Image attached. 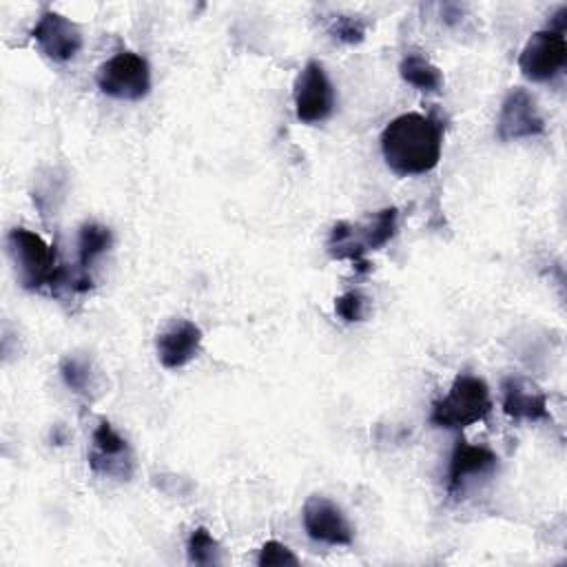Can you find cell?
I'll return each instance as SVG.
<instances>
[{
    "instance_id": "10",
    "label": "cell",
    "mask_w": 567,
    "mask_h": 567,
    "mask_svg": "<svg viewBox=\"0 0 567 567\" xmlns=\"http://www.w3.org/2000/svg\"><path fill=\"white\" fill-rule=\"evenodd\" d=\"M31 38L38 49L53 62H69L82 49L80 27L51 9L38 18L35 27L31 29Z\"/></svg>"
},
{
    "instance_id": "14",
    "label": "cell",
    "mask_w": 567,
    "mask_h": 567,
    "mask_svg": "<svg viewBox=\"0 0 567 567\" xmlns=\"http://www.w3.org/2000/svg\"><path fill=\"white\" fill-rule=\"evenodd\" d=\"M113 235L109 226H102L97 221H86L80 226L78 235V264H80V275L71 279V288L78 292H84L91 288V277L86 275L93 261L104 255L111 248Z\"/></svg>"
},
{
    "instance_id": "18",
    "label": "cell",
    "mask_w": 567,
    "mask_h": 567,
    "mask_svg": "<svg viewBox=\"0 0 567 567\" xmlns=\"http://www.w3.org/2000/svg\"><path fill=\"white\" fill-rule=\"evenodd\" d=\"M186 554L190 565H219L221 563V549L215 536L206 527H195L186 543Z\"/></svg>"
},
{
    "instance_id": "15",
    "label": "cell",
    "mask_w": 567,
    "mask_h": 567,
    "mask_svg": "<svg viewBox=\"0 0 567 567\" xmlns=\"http://www.w3.org/2000/svg\"><path fill=\"white\" fill-rule=\"evenodd\" d=\"M396 224H399V210L394 206H388L365 217L361 224H352V226L359 244L365 248V252H370V250L383 248L396 235Z\"/></svg>"
},
{
    "instance_id": "11",
    "label": "cell",
    "mask_w": 567,
    "mask_h": 567,
    "mask_svg": "<svg viewBox=\"0 0 567 567\" xmlns=\"http://www.w3.org/2000/svg\"><path fill=\"white\" fill-rule=\"evenodd\" d=\"M498 467V456L483 445H472L465 439L456 441L447 465V494L456 496L472 478L489 476Z\"/></svg>"
},
{
    "instance_id": "20",
    "label": "cell",
    "mask_w": 567,
    "mask_h": 567,
    "mask_svg": "<svg viewBox=\"0 0 567 567\" xmlns=\"http://www.w3.org/2000/svg\"><path fill=\"white\" fill-rule=\"evenodd\" d=\"M328 31L334 40L346 44H359L365 38V24L354 16H334Z\"/></svg>"
},
{
    "instance_id": "6",
    "label": "cell",
    "mask_w": 567,
    "mask_h": 567,
    "mask_svg": "<svg viewBox=\"0 0 567 567\" xmlns=\"http://www.w3.org/2000/svg\"><path fill=\"white\" fill-rule=\"evenodd\" d=\"M567 64V42L565 33L554 29H540L529 35L520 55L518 69L532 82L554 80Z\"/></svg>"
},
{
    "instance_id": "2",
    "label": "cell",
    "mask_w": 567,
    "mask_h": 567,
    "mask_svg": "<svg viewBox=\"0 0 567 567\" xmlns=\"http://www.w3.org/2000/svg\"><path fill=\"white\" fill-rule=\"evenodd\" d=\"M7 250L13 261L18 284L27 290H42L44 286L58 288L71 279L58 264L55 250L29 228L9 230Z\"/></svg>"
},
{
    "instance_id": "1",
    "label": "cell",
    "mask_w": 567,
    "mask_h": 567,
    "mask_svg": "<svg viewBox=\"0 0 567 567\" xmlns=\"http://www.w3.org/2000/svg\"><path fill=\"white\" fill-rule=\"evenodd\" d=\"M443 148L441 124L423 113H403L385 124L381 153L388 168L401 177L430 173Z\"/></svg>"
},
{
    "instance_id": "16",
    "label": "cell",
    "mask_w": 567,
    "mask_h": 567,
    "mask_svg": "<svg viewBox=\"0 0 567 567\" xmlns=\"http://www.w3.org/2000/svg\"><path fill=\"white\" fill-rule=\"evenodd\" d=\"M326 248L332 259H348L357 272H368L370 261L365 259V248L357 241L354 226L350 221H337L328 235Z\"/></svg>"
},
{
    "instance_id": "7",
    "label": "cell",
    "mask_w": 567,
    "mask_h": 567,
    "mask_svg": "<svg viewBox=\"0 0 567 567\" xmlns=\"http://www.w3.org/2000/svg\"><path fill=\"white\" fill-rule=\"evenodd\" d=\"M89 467L100 476L117 481H126L133 474V450L106 419H102L91 434Z\"/></svg>"
},
{
    "instance_id": "13",
    "label": "cell",
    "mask_w": 567,
    "mask_h": 567,
    "mask_svg": "<svg viewBox=\"0 0 567 567\" xmlns=\"http://www.w3.org/2000/svg\"><path fill=\"white\" fill-rule=\"evenodd\" d=\"M501 405L514 421H551L547 394L518 377L501 381Z\"/></svg>"
},
{
    "instance_id": "17",
    "label": "cell",
    "mask_w": 567,
    "mask_h": 567,
    "mask_svg": "<svg viewBox=\"0 0 567 567\" xmlns=\"http://www.w3.org/2000/svg\"><path fill=\"white\" fill-rule=\"evenodd\" d=\"M401 78L423 93H436L443 86V73L421 53H408L399 64Z\"/></svg>"
},
{
    "instance_id": "22",
    "label": "cell",
    "mask_w": 567,
    "mask_h": 567,
    "mask_svg": "<svg viewBox=\"0 0 567 567\" xmlns=\"http://www.w3.org/2000/svg\"><path fill=\"white\" fill-rule=\"evenodd\" d=\"M334 312H337L343 321H348V323L361 321L363 315H365V299H363V295L357 292V290H350V292L339 295V297L334 299Z\"/></svg>"
},
{
    "instance_id": "4",
    "label": "cell",
    "mask_w": 567,
    "mask_h": 567,
    "mask_svg": "<svg viewBox=\"0 0 567 567\" xmlns=\"http://www.w3.org/2000/svg\"><path fill=\"white\" fill-rule=\"evenodd\" d=\"M97 86L104 95L137 102L151 91V69L144 55L122 51L97 69Z\"/></svg>"
},
{
    "instance_id": "8",
    "label": "cell",
    "mask_w": 567,
    "mask_h": 567,
    "mask_svg": "<svg viewBox=\"0 0 567 567\" xmlns=\"http://www.w3.org/2000/svg\"><path fill=\"white\" fill-rule=\"evenodd\" d=\"M545 133V120L538 111L536 97L523 89L514 86L507 91L496 120V137L501 142H516L525 137H538Z\"/></svg>"
},
{
    "instance_id": "12",
    "label": "cell",
    "mask_w": 567,
    "mask_h": 567,
    "mask_svg": "<svg viewBox=\"0 0 567 567\" xmlns=\"http://www.w3.org/2000/svg\"><path fill=\"white\" fill-rule=\"evenodd\" d=\"M157 359L166 370H179L190 363L202 348V328L188 319L171 321L157 334Z\"/></svg>"
},
{
    "instance_id": "3",
    "label": "cell",
    "mask_w": 567,
    "mask_h": 567,
    "mask_svg": "<svg viewBox=\"0 0 567 567\" xmlns=\"http://www.w3.org/2000/svg\"><path fill=\"white\" fill-rule=\"evenodd\" d=\"M489 412L492 396L487 383L474 374H458L447 394L434 401L430 423L443 430H465L467 425L485 421Z\"/></svg>"
},
{
    "instance_id": "21",
    "label": "cell",
    "mask_w": 567,
    "mask_h": 567,
    "mask_svg": "<svg viewBox=\"0 0 567 567\" xmlns=\"http://www.w3.org/2000/svg\"><path fill=\"white\" fill-rule=\"evenodd\" d=\"M259 567H279V565H299V558L279 540H266L257 556Z\"/></svg>"
},
{
    "instance_id": "9",
    "label": "cell",
    "mask_w": 567,
    "mask_h": 567,
    "mask_svg": "<svg viewBox=\"0 0 567 567\" xmlns=\"http://www.w3.org/2000/svg\"><path fill=\"white\" fill-rule=\"evenodd\" d=\"M301 520L306 534L317 543L352 545L354 540V529L350 520L346 518L341 507L326 496H308L301 509Z\"/></svg>"
},
{
    "instance_id": "19",
    "label": "cell",
    "mask_w": 567,
    "mask_h": 567,
    "mask_svg": "<svg viewBox=\"0 0 567 567\" xmlns=\"http://www.w3.org/2000/svg\"><path fill=\"white\" fill-rule=\"evenodd\" d=\"M60 374L66 388L78 394H89V390L93 388V370L84 357H78V354L64 357L60 361Z\"/></svg>"
},
{
    "instance_id": "5",
    "label": "cell",
    "mask_w": 567,
    "mask_h": 567,
    "mask_svg": "<svg viewBox=\"0 0 567 567\" xmlns=\"http://www.w3.org/2000/svg\"><path fill=\"white\" fill-rule=\"evenodd\" d=\"M295 113L303 124H321L334 111V86L323 71V64L308 60L295 78L292 86Z\"/></svg>"
}]
</instances>
